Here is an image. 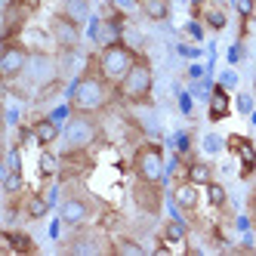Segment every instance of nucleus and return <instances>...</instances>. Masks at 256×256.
Here are the masks:
<instances>
[{
	"instance_id": "11",
	"label": "nucleus",
	"mask_w": 256,
	"mask_h": 256,
	"mask_svg": "<svg viewBox=\"0 0 256 256\" xmlns=\"http://www.w3.org/2000/svg\"><path fill=\"white\" fill-rule=\"evenodd\" d=\"M133 204L148 213V216H158L160 207H164V182H145V179H136L133 182Z\"/></svg>"
},
{
	"instance_id": "23",
	"label": "nucleus",
	"mask_w": 256,
	"mask_h": 256,
	"mask_svg": "<svg viewBox=\"0 0 256 256\" xmlns=\"http://www.w3.org/2000/svg\"><path fill=\"white\" fill-rule=\"evenodd\" d=\"M207 194H210V204L213 207H226V188L219 182H210L207 186Z\"/></svg>"
},
{
	"instance_id": "27",
	"label": "nucleus",
	"mask_w": 256,
	"mask_h": 256,
	"mask_svg": "<svg viewBox=\"0 0 256 256\" xmlns=\"http://www.w3.org/2000/svg\"><path fill=\"white\" fill-rule=\"evenodd\" d=\"M253 90H256V86H253Z\"/></svg>"
},
{
	"instance_id": "1",
	"label": "nucleus",
	"mask_w": 256,
	"mask_h": 256,
	"mask_svg": "<svg viewBox=\"0 0 256 256\" xmlns=\"http://www.w3.org/2000/svg\"><path fill=\"white\" fill-rule=\"evenodd\" d=\"M112 90L114 84L105 78V71L99 68V59L93 56L68 90V108L71 112H86V114H102L112 105Z\"/></svg>"
},
{
	"instance_id": "13",
	"label": "nucleus",
	"mask_w": 256,
	"mask_h": 256,
	"mask_svg": "<svg viewBox=\"0 0 256 256\" xmlns=\"http://www.w3.org/2000/svg\"><path fill=\"white\" fill-rule=\"evenodd\" d=\"M28 12H31L28 0H10V4L4 6V40L16 38V34H19V31L25 28Z\"/></svg>"
},
{
	"instance_id": "15",
	"label": "nucleus",
	"mask_w": 256,
	"mask_h": 256,
	"mask_svg": "<svg viewBox=\"0 0 256 256\" xmlns=\"http://www.w3.org/2000/svg\"><path fill=\"white\" fill-rule=\"evenodd\" d=\"M31 136H34V142L38 145H52L56 139H62V124L56 120V118H40V120H34L31 124Z\"/></svg>"
},
{
	"instance_id": "3",
	"label": "nucleus",
	"mask_w": 256,
	"mask_h": 256,
	"mask_svg": "<svg viewBox=\"0 0 256 256\" xmlns=\"http://www.w3.org/2000/svg\"><path fill=\"white\" fill-rule=\"evenodd\" d=\"M102 133V126L96 120V114H86V112H71L68 120L62 124V152H90L96 145Z\"/></svg>"
},
{
	"instance_id": "4",
	"label": "nucleus",
	"mask_w": 256,
	"mask_h": 256,
	"mask_svg": "<svg viewBox=\"0 0 256 256\" xmlns=\"http://www.w3.org/2000/svg\"><path fill=\"white\" fill-rule=\"evenodd\" d=\"M56 213H59V222L68 226V228H80L86 226L90 219L96 216V200L90 198L84 188H65L59 204H56Z\"/></svg>"
},
{
	"instance_id": "12",
	"label": "nucleus",
	"mask_w": 256,
	"mask_h": 256,
	"mask_svg": "<svg viewBox=\"0 0 256 256\" xmlns=\"http://www.w3.org/2000/svg\"><path fill=\"white\" fill-rule=\"evenodd\" d=\"M90 38H93V44L102 50L108 44H118L124 40V19L120 16H99V19H93V28H90Z\"/></svg>"
},
{
	"instance_id": "10",
	"label": "nucleus",
	"mask_w": 256,
	"mask_h": 256,
	"mask_svg": "<svg viewBox=\"0 0 256 256\" xmlns=\"http://www.w3.org/2000/svg\"><path fill=\"white\" fill-rule=\"evenodd\" d=\"M25 74H28V80H31L34 86H46V84H52V80L62 78L56 59H52L50 52H40V50L31 52V62H28V68H25ZM25 74H22V78H25Z\"/></svg>"
},
{
	"instance_id": "9",
	"label": "nucleus",
	"mask_w": 256,
	"mask_h": 256,
	"mask_svg": "<svg viewBox=\"0 0 256 256\" xmlns=\"http://www.w3.org/2000/svg\"><path fill=\"white\" fill-rule=\"evenodd\" d=\"M65 253H84V256H96V253H105V250H112L114 253V244L112 241H99L96 232H90L86 226L74 228V234L68 238V241L62 244Z\"/></svg>"
},
{
	"instance_id": "21",
	"label": "nucleus",
	"mask_w": 256,
	"mask_h": 256,
	"mask_svg": "<svg viewBox=\"0 0 256 256\" xmlns=\"http://www.w3.org/2000/svg\"><path fill=\"white\" fill-rule=\"evenodd\" d=\"M164 241H170V244H182L188 238V228H186V222H182V219H167V222H164Z\"/></svg>"
},
{
	"instance_id": "8",
	"label": "nucleus",
	"mask_w": 256,
	"mask_h": 256,
	"mask_svg": "<svg viewBox=\"0 0 256 256\" xmlns=\"http://www.w3.org/2000/svg\"><path fill=\"white\" fill-rule=\"evenodd\" d=\"M50 38H52V44H56V50H80L84 25L74 22L71 16H65L62 10H56L50 16Z\"/></svg>"
},
{
	"instance_id": "22",
	"label": "nucleus",
	"mask_w": 256,
	"mask_h": 256,
	"mask_svg": "<svg viewBox=\"0 0 256 256\" xmlns=\"http://www.w3.org/2000/svg\"><path fill=\"white\" fill-rule=\"evenodd\" d=\"M226 114H228V96H226V90L219 86V90H213V99H210V118L219 120Z\"/></svg>"
},
{
	"instance_id": "16",
	"label": "nucleus",
	"mask_w": 256,
	"mask_h": 256,
	"mask_svg": "<svg viewBox=\"0 0 256 256\" xmlns=\"http://www.w3.org/2000/svg\"><path fill=\"white\" fill-rule=\"evenodd\" d=\"M136 10L148 22H167L173 12V0H136Z\"/></svg>"
},
{
	"instance_id": "5",
	"label": "nucleus",
	"mask_w": 256,
	"mask_h": 256,
	"mask_svg": "<svg viewBox=\"0 0 256 256\" xmlns=\"http://www.w3.org/2000/svg\"><path fill=\"white\" fill-rule=\"evenodd\" d=\"M133 176L145 182H164L167 176V154L160 142H139L133 152Z\"/></svg>"
},
{
	"instance_id": "18",
	"label": "nucleus",
	"mask_w": 256,
	"mask_h": 256,
	"mask_svg": "<svg viewBox=\"0 0 256 256\" xmlns=\"http://www.w3.org/2000/svg\"><path fill=\"white\" fill-rule=\"evenodd\" d=\"M22 213H25V219H44L46 213H50V198L46 194H40V192H34V194H25V200H22Z\"/></svg>"
},
{
	"instance_id": "7",
	"label": "nucleus",
	"mask_w": 256,
	"mask_h": 256,
	"mask_svg": "<svg viewBox=\"0 0 256 256\" xmlns=\"http://www.w3.org/2000/svg\"><path fill=\"white\" fill-rule=\"evenodd\" d=\"M31 52L34 50L25 40H19V38L4 40V46H0V78L6 80V86L16 84V80L25 74V68L31 62Z\"/></svg>"
},
{
	"instance_id": "2",
	"label": "nucleus",
	"mask_w": 256,
	"mask_h": 256,
	"mask_svg": "<svg viewBox=\"0 0 256 256\" xmlns=\"http://www.w3.org/2000/svg\"><path fill=\"white\" fill-rule=\"evenodd\" d=\"M152 90H154V68H152V59L139 52L133 68L124 74V80L118 84V93L120 99H126L130 105H145L152 102Z\"/></svg>"
},
{
	"instance_id": "14",
	"label": "nucleus",
	"mask_w": 256,
	"mask_h": 256,
	"mask_svg": "<svg viewBox=\"0 0 256 256\" xmlns=\"http://www.w3.org/2000/svg\"><path fill=\"white\" fill-rule=\"evenodd\" d=\"M200 204V186H194L192 179L182 176L176 186H173V207L179 213H194Z\"/></svg>"
},
{
	"instance_id": "26",
	"label": "nucleus",
	"mask_w": 256,
	"mask_h": 256,
	"mask_svg": "<svg viewBox=\"0 0 256 256\" xmlns=\"http://www.w3.org/2000/svg\"><path fill=\"white\" fill-rule=\"evenodd\" d=\"M238 102H241V112H244V114H247V112H253V105H250V99H247V96H241Z\"/></svg>"
},
{
	"instance_id": "24",
	"label": "nucleus",
	"mask_w": 256,
	"mask_h": 256,
	"mask_svg": "<svg viewBox=\"0 0 256 256\" xmlns=\"http://www.w3.org/2000/svg\"><path fill=\"white\" fill-rule=\"evenodd\" d=\"M207 22H210V28H226V12L219 10V6H213V10H207Z\"/></svg>"
},
{
	"instance_id": "19",
	"label": "nucleus",
	"mask_w": 256,
	"mask_h": 256,
	"mask_svg": "<svg viewBox=\"0 0 256 256\" xmlns=\"http://www.w3.org/2000/svg\"><path fill=\"white\" fill-rule=\"evenodd\" d=\"M186 179H192L194 186H204L207 188L210 182H213V167H210L207 160H192L188 170H186Z\"/></svg>"
},
{
	"instance_id": "6",
	"label": "nucleus",
	"mask_w": 256,
	"mask_h": 256,
	"mask_svg": "<svg viewBox=\"0 0 256 256\" xmlns=\"http://www.w3.org/2000/svg\"><path fill=\"white\" fill-rule=\"evenodd\" d=\"M136 56H139V50H133L126 40H118V44H108V46H102L99 52H96V59H99V68L105 71V78L112 80L114 86L124 80V74L133 68V62H136Z\"/></svg>"
},
{
	"instance_id": "25",
	"label": "nucleus",
	"mask_w": 256,
	"mask_h": 256,
	"mask_svg": "<svg viewBox=\"0 0 256 256\" xmlns=\"http://www.w3.org/2000/svg\"><path fill=\"white\" fill-rule=\"evenodd\" d=\"M234 10H238V16L247 22L250 16H253V10H256V0H234Z\"/></svg>"
},
{
	"instance_id": "20",
	"label": "nucleus",
	"mask_w": 256,
	"mask_h": 256,
	"mask_svg": "<svg viewBox=\"0 0 256 256\" xmlns=\"http://www.w3.org/2000/svg\"><path fill=\"white\" fill-rule=\"evenodd\" d=\"M112 244H114V253H124V256H145V244H139L136 238H130V234H118Z\"/></svg>"
},
{
	"instance_id": "17",
	"label": "nucleus",
	"mask_w": 256,
	"mask_h": 256,
	"mask_svg": "<svg viewBox=\"0 0 256 256\" xmlns=\"http://www.w3.org/2000/svg\"><path fill=\"white\" fill-rule=\"evenodd\" d=\"M59 10L80 25H86L93 19V0H59Z\"/></svg>"
}]
</instances>
